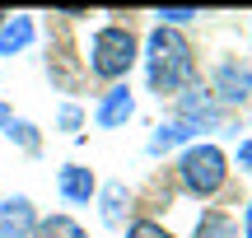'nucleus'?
<instances>
[{"label":"nucleus","mask_w":252,"mask_h":238,"mask_svg":"<svg viewBox=\"0 0 252 238\" xmlns=\"http://www.w3.org/2000/svg\"><path fill=\"white\" fill-rule=\"evenodd\" d=\"M145 80L159 93H182L196 80V56H191V42L178 33V28H154L150 42H145Z\"/></svg>","instance_id":"f257e3e1"},{"label":"nucleus","mask_w":252,"mask_h":238,"mask_svg":"<svg viewBox=\"0 0 252 238\" xmlns=\"http://www.w3.org/2000/svg\"><path fill=\"white\" fill-rule=\"evenodd\" d=\"M135 56H140L135 33L122 28V24H108V28H98L94 42H89V75L94 80H122L135 65Z\"/></svg>","instance_id":"f03ea898"},{"label":"nucleus","mask_w":252,"mask_h":238,"mask_svg":"<svg viewBox=\"0 0 252 238\" xmlns=\"http://www.w3.org/2000/svg\"><path fill=\"white\" fill-rule=\"evenodd\" d=\"M178 178H182V187H187L191 196H215L220 187L229 182V159H224V149L220 145H187L182 149V159H178Z\"/></svg>","instance_id":"7ed1b4c3"},{"label":"nucleus","mask_w":252,"mask_h":238,"mask_svg":"<svg viewBox=\"0 0 252 238\" xmlns=\"http://www.w3.org/2000/svg\"><path fill=\"white\" fill-rule=\"evenodd\" d=\"M210 98H215L220 108L252 103V65H243V61H220L215 75H210Z\"/></svg>","instance_id":"20e7f679"},{"label":"nucleus","mask_w":252,"mask_h":238,"mask_svg":"<svg viewBox=\"0 0 252 238\" xmlns=\"http://www.w3.org/2000/svg\"><path fill=\"white\" fill-rule=\"evenodd\" d=\"M178 121H187L191 131H206V126H224V108H220L210 93L191 89V93H178Z\"/></svg>","instance_id":"39448f33"},{"label":"nucleus","mask_w":252,"mask_h":238,"mask_svg":"<svg viewBox=\"0 0 252 238\" xmlns=\"http://www.w3.org/2000/svg\"><path fill=\"white\" fill-rule=\"evenodd\" d=\"M131 117H135V93H131V84H112V89L98 98V108H94V121H98L103 131H117Z\"/></svg>","instance_id":"423d86ee"},{"label":"nucleus","mask_w":252,"mask_h":238,"mask_svg":"<svg viewBox=\"0 0 252 238\" xmlns=\"http://www.w3.org/2000/svg\"><path fill=\"white\" fill-rule=\"evenodd\" d=\"M56 192H61L70 206H89L94 196H98V178H94V168H84V164H65L61 173H56Z\"/></svg>","instance_id":"0eeeda50"},{"label":"nucleus","mask_w":252,"mask_h":238,"mask_svg":"<svg viewBox=\"0 0 252 238\" xmlns=\"http://www.w3.org/2000/svg\"><path fill=\"white\" fill-rule=\"evenodd\" d=\"M33 229H37V210L28 196L0 201V238H33Z\"/></svg>","instance_id":"6e6552de"},{"label":"nucleus","mask_w":252,"mask_h":238,"mask_svg":"<svg viewBox=\"0 0 252 238\" xmlns=\"http://www.w3.org/2000/svg\"><path fill=\"white\" fill-rule=\"evenodd\" d=\"M33 14H5V24H0V56H14L24 52L28 42H33Z\"/></svg>","instance_id":"1a4fd4ad"},{"label":"nucleus","mask_w":252,"mask_h":238,"mask_svg":"<svg viewBox=\"0 0 252 238\" xmlns=\"http://www.w3.org/2000/svg\"><path fill=\"white\" fill-rule=\"evenodd\" d=\"M191 140H196V131H191L187 121L173 117L168 126H159V131L150 136V154H163V149H173V145H191Z\"/></svg>","instance_id":"9d476101"},{"label":"nucleus","mask_w":252,"mask_h":238,"mask_svg":"<svg viewBox=\"0 0 252 238\" xmlns=\"http://www.w3.org/2000/svg\"><path fill=\"white\" fill-rule=\"evenodd\" d=\"M191 238H238V224L224 210H206L196 220V229H191Z\"/></svg>","instance_id":"9b49d317"},{"label":"nucleus","mask_w":252,"mask_h":238,"mask_svg":"<svg viewBox=\"0 0 252 238\" xmlns=\"http://www.w3.org/2000/svg\"><path fill=\"white\" fill-rule=\"evenodd\" d=\"M33 238H89V234H84L70 215H47V220H37Z\"/></svg>","instance_id":"f8f14e48"},{"label":"nucleus","mask_w":252,"mask_h":238,"mask_svg":"<svg viewBox=\"0 0 252 238\" xmlns=\"http://www.w3.org/2000/svg\"><path fill=\"white\" fill-rule=\"evenodd\" d=\"M5 136L14 140V145L24 149V154H42V136H37V126H33V121L14 117V121H9V126H5Z\"/></svg>","instance_id":"ddd939ff"},{"label":"nucleus","mask_w":252,"mask_h":238,"mask_svg":"<svg viewBox=\"0 0 252 238\" xmlns=\"http://www.w3.org/2000/svg\"><path fill=\"white\" fill-rule=\"evenodd\" d=\"M122 206H126V182H108L103 187V224L117 229L122 224Z\"/></svg>","instance_id":"4468645a"},{"label":"nucleus","mask_w":252,"mask_h":238,"mask_svg":"<svg viewBox=\"0 0 252 238\" xmlns=\"http://www.w3.org/2000/svg\"><path fill=\"white\" fill-rule=\"evenodd\" d=\"M56 126H61L65 136H80V126H84V108H80V103H61V112H56Z\"/></svg>","instance_id":"2eb2a0df"},{"label":"nucleus","mask_w":252,"mask_h":238,"mask_svg":"<svg viewBox=\"0 0 252 238\" xmlns=\"http://www.w3.org/2000/svg\"><path fill=\"white\" fill-rule=\"evenodd\" d=\"M159 28H182V24H191V19H201V9H159Z\"/></svg>","instance_id":"dca6fc26"},{"label":"nucleus","mask_w":252,"mask_h":238,"mask_svg":"<svg viewBox=\"0 0 252 238\" xmlns=\"http://www.w3.org/2000/svg\"><path fill=\"white\" fill-rule=\"evenodd\" d=\"M126 238H173L163 224H154V220H135L131 229H126Z\"/></svg>","instance_id":"f3484780"},{"label":"nucleus","mask_w":252,"mask_h":238,"mask_svg":"<svg viewBox=\"0 0 252 238\" xmlns=\"http://www.w3.org/2000/svg\"><path fill=\"white\" fill-rule=\"evenodd\" d=\"M238 168H243V173H252V140H243V145H238Z\"/></svg>","instance_id":"a211bd4d"},{"label":"nucleus","mask_w":252,"mask_h":238,"mask_svg":"<svg viewBox=\"0 0 252 238\" xmlns=\"http://www.w3.org/2000/svg\"><path fill=\"white\" fill-rule=\"evenodd\" d=\"M243 238H252V201H248V210H243Z\"/></svg>","instance_id":"6ab92c4d"},{"label":"nucleus","mask_w":252,"mask_h":238,"mask_svg":"<svg viewBox=\"0 0 252 238\" xmlns=\"http://www.w3.org/2000/svg\"><path fill=\"white\" fill-rule=\"evenodd\" d=\"M9 121H14V112H9V108H5V103H0V131H5V126H9Z\"/></svg>","instance_id":"aec40b11"},{"label":"nucleus","mask_w":252,"mask_h":238,"mask_svg":"<svg viewBox=\"0 0 252 238\" xmlns=\"http://www.w3.org/2000/svg\"><path fill=\"white\" fill-rule=\"evenodd\" d=\"M0 24H5V9H0Z\"/></svg>","instance_id":"412c9836"}]
</instances>
